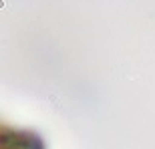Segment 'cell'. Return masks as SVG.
I'll return each mask as SVG.
<instances>
[{"label": "cell", "instance_id": "1", "mask_svg": "<svg viewBox=\"0 0 155 149\" xmlns=\"http://www.w3.org/2000/svg\"><path fill=\"white\" fill-rule=\"evenodd\" d=\"M0 149H42V143L32 133L4 129L0 131Z\"/></svg>", "mask_w": 155, "mask_h": 149}]
</instances>
